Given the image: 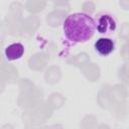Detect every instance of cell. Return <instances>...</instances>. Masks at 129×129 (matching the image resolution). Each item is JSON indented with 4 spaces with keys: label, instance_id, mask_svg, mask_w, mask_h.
Instances as JSON below:
<instances>
[{
    "label": "cell",
    "instance_id": "6da1fadb",
    "mask_svg": "<svg viewBox=\"0 0 129 129\" xmlns=\"http://www.w3.org/2000/svg\"><path fill=\"white\" fill-rule=\"evenodd\" d=\"M96 32L95 19L86 12H74L62 21V33L71 44L86 43Z\"/></svg>",
    "mask_w": 129,
    "mask_h": 129
},
{
    "label": "cell",
    "instance_id": "3957f363",
    "mask_svg": "<svg viewBox=\"0 0 129 129\" xmlns=\"http://www.w3.org/2000/svg\"><path fill=\"white\" fill-rule=\"evenodd\" d=\"M116 48V41L108 36L99 37L94 42V49L100 56L110 55Z\"/></svg>",
    "mask_w": 129,
    "mask_h": 129
},
{
    "label": "cell",
    "instance_id": "7a4b0ae2",
    "mask_svg": "<svg viewBox=\"0 0 129 129\" xmlns=\"http://www.w3.org/2000/svg\"><path fill=\"white\" fill-rule=\"evenodd\" d=\"M95 25L96 31L104 36H109L115 33L118 27V22L115 16L109 12H101L96 15Z\"/></svg>",
    "mask_w": 129,
    "mask_h": 129
},
{
    "label": "cell",
    "instance_id": "277c9868",
    "mask_svg": "<svg viewBox=\"0 0 129 129\" xmlns=\"http://www.w3.org/2000/svg\"><path fill=\"white\" fill-rule=\"evenodd\" d=\"M25 52L24 45L21 42H13L4 48V56L8 61L20 59Z\"/></svg>",
    "mask_w": 129,
    "mask_h": 129
}]
</instances>
